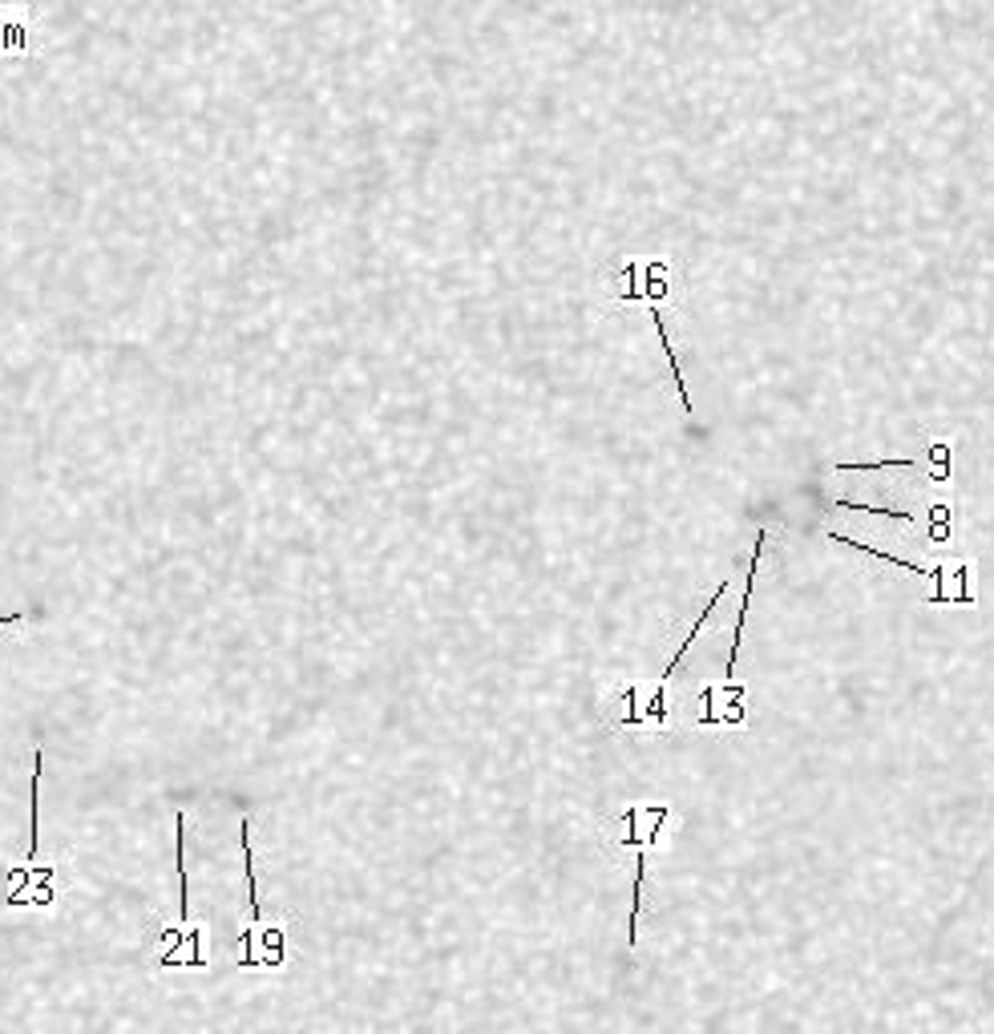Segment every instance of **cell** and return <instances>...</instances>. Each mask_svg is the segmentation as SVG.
<instances>
[{
	"instance_id": "cell-3",
	"label": "cell",
	"mask_w": 994,
	"mask_h": 1034,
	"mask_svg": "<svg viewBox=\"0 0 994 1034\" xmlns=\"http://www.w3.org/2000/svg\"><path fill=\"white\" fill-rule=\"evenodd\" d=\"M930 582H950L942 594L926 598L930 606H974L978 594L970 590V562L958 558V562H946V566H930Z\"/></svg>"
},
{
	"instance_id": "cell-11",
	"label": "cell",
	"mask_w": 994,
	"mask_h": 1034,
	"mask_svg": "<svg viewBox=\"0 0 994 1034\" xmlns=\"http://www.w3.org/2000/svg\"><path fill=\"white\" fill-rule=\"evenodd\" d=\"M950 517H954L950 505H934V509H930L926 522H930V538H934V542H946V538H950Z\"/></svg>"
},
{
	"instance_id": "cell-10",
	"label": "cell",
	"mask_w": 994,
	"mask_h": 1034,
	"mask_svg": "<svg viewBox=\"0 0 994 1034\" xmlns=\"http://www.w3.org/2000/svg\"><path fill=\"white\" fill-rule=\"evenodd\" d=\"M166 938H174V942H194V938H198V929H186L182 938H178V934H166ZM158 966H178V954H174V950H166V954L158 958ZM182 966H198V970H203V966H207V958L190 954V958H182Z\"/></svg>"
},
{
	"instance_id": "cell-2",
	"label": "cell",
	"mask_w": 994,
	"mask_h": 1034,
	"mask_svg": "<svg viewBox=\"0 0 994 1034\" xmlns=\"http://www.w3.org/2000/svg\"><path fill=\"white\" fill-rule=\"evenodd\" d=\"M667 829V808L663 804H639L623 812V845H631L635 853L651 849L659 841V833Z\"/></svg>"
},
{
	"instance_id": "cell-6",
	"label": "cell",
	"mask_w": 994,
	"mask_h": 1034,
	"mask_svg": "<svg viewBox=\"0 0 994 1034\" xmlns=\"http://www.w3.org/2000/svg\"><path fill=\"white\" fill-rule=\"evenodd\" d=\"M724 594H728V582H724V586H720V590H716V594H712V602H708V606H704V610H700V618H695V627H691V631H687V639H683V643H679V647H675V655H671V659H667V667H663V675H659V683H667V679H671V671H675V667H679V659H683V655H687V647H691V643H695V639H700V631H704V623H708V614H712V610H716V606H720V598H724Z\"/></svg>"
},
{
	"instance_id": "cell-5",
	"label": "cell",
	"mask_w": 994,
	"mask_h": 1034,
	"mask_svg": "<svg viewBox=\"0 0 994 1034\" xmlns=\"http://www.w3.org/2000/svg\"><path fill=\"white\" fill-rule=\"evenodd\" d=\"M825 538H829V542H841V546H849V550H857V554H869V558L893 562V566H902V570H910V574H918V578H930V566L910 562V558H898L893 550H877V546H869V542H857V538H845V534H829V530H825Z\"/></svg>"
},
{
	"instance_id": "cell-4",
	"label": "cell",
	"mask_w": 994,
	"mask_h": 1034,
	"mask_svg": "<svg viewBox=\"0 0 994 1034\" xmlns=\"http://www.w3.org/2000/svg\"><path fill=\"white\" fill-rule=\"evenodd\" d=\"M764 546H768V530L756 534V550H752V562H748V582H744V602H740V618H736V635H732V659H728V679L740 663V639H744V623H748V606H752V590H756V574H760V562H764Z\"/></svg>"
},
{
	"instance_id": "cell-7",
	"label": "cell",
	"mask_w": 994,
	"mask_h": 1034,
	"mask_svg": "<svg viewBox=\"0 0 994 1034\" xmlns=\"http://www.w3.org/2000/svg\"><path fill=\"white\" fill-rule=\"evenodd\" d=\"M720 695H732V699H740V695H744V687H732V683H724V687H708V691H704V703H708V711L700 715L704 723H716V707H712V703H716ZM724 723H744V703H732V707H724Z\"/></svg>"
},
{
	"instance_id": "cell-8",
	"label": "cell",
	"mask_w": 994,
	"mask_h": 1034,
	"mask_svg": "<svg viewBox=\"0 0 994 1034\" xmlns=\"http://www.w3.org/2000/svg\"><path fill=\"white\" fill-rule=\"evenodd\" d=\"M243 833V861H247V885H251V929L259 925V873H255V849H251V820L239 824Z\"/></svg>"
},
{
	"instance_id": "cell-9",
	"label": "cell",
	"mask_w": 994,
	"mask_h": 1034,
	"mask_svg": "<svg viewBox=\"0 0 994 1034\" xmlns=\"http://www.w3.org/2000/svg\"><path fill=\"white\" fill-rule=\"evenodd\" d=\"M926 457H930V481H934V485H946V481H950V441L930 445Z\"/></svg>"
},
{
	"instance_id": "cell-1",
	"label": "cell",
	"mask_w": 994,
	"mask_h": 1034,
	"mask_svg": "<svg viewBox=\"0 0 994 1034\" xmlns=\"http://www.w3.org/2000/svg\"><path fill=\"white\" fill-rule=\"evenodd\" d=\"M671 291V263L667 259H631L619 271V299H635L647 307H663Z\"/></svg>"
}]
</instances>
